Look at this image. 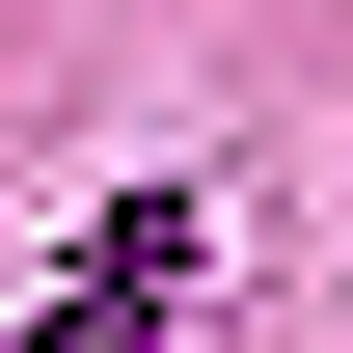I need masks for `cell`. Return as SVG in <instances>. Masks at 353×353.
<instances>
[{"label":"cell","mask_w":353,"mask_h":353,"mask_svg":"<svg viewBox=\"0 0 353 353\" xmlns=\"http://www.w3.org/2000/svg\"><path fill=\"white\" fill-rule=\"evenodd\" d=\"M190 272H218V245H190V190H136V218L28 299V353H163V326H190Z\"/></svg>","instance_id":"obj_1"}]
</instances>
